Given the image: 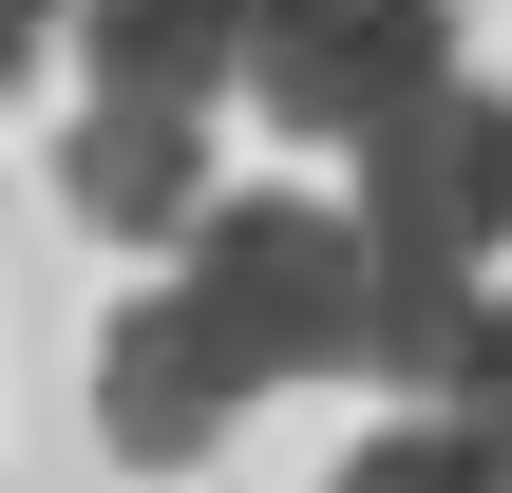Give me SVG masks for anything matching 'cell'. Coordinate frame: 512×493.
<instances>
[{
	"label": "cell",
	"mask_w": 512,
	"mask_h": 493,
	"mask_svg": "<svg viewBox=\"0 0 512 493\" xmlns=\"http://www.w3.org/2000/svg\"><path fill=\"white\" fill-rule=\"evenodd\" d=\"M437 76H456V0H266V19H247L266 133H323V152L399 133Z\"/></svg>",
	"instance_id": "7a4b0ae2"
},
{
	"label": "cell",
	"mask_w": 512,
	"mask_h": 493,
	"mask_svg": "<svg viewBox=\"0 0 512 493\" xmlns=\"http://www.w3.org/2000/svg\"><path fill=\"white\" fill-rule=\"evenodd\" d=\"M76 19H95V95H190L209 114V76H247L266 0H76Z\"/></svg>",
	"instance_id": "5b68a950"
},
{
	"label": "cell",
	"mask_w": 512,
	"mask_h": 493,
	"mask_svg": "<svg viewBox=\"0 0 512 493\" xmlns=\"http://www.w3.org/2000/svg\"><path fill=\"white\" fill-rule=\"evenodd\" d=\"M437 418H456V437H494V456H512V285L475 304V361H456V399H437Z\"/></svg>",
	"instance_id": "52a82bcc"
},
{
	"label": "cell",
	"mask_w": 512,
	"mask_h": 493,
	"mask_svg": "<svg viewBox=\"0 0 512 493\" xmlns=\"http://www.w3.org/2000/svg\"><path fill=\"white\" fill-rule=\"evenodd\" d=\"M38 38H57V0H0V76H19V57H38Z\"/></svg>",
	"instance_id": "ba28073f"
},
{
	"label": "cell",
	"mask_w": 512,
	"mask_h": 493,
	"mask_svg": "<svg viewBox=\"0 0 512 493\" xmlns=\"http://www.w3.org/2000/svg\"><path fill=\"white\" fill-rule=\"evenodd\" d=\"M361 247L380 266H494L512 247V95H475V76H437L399 133H361Z\"/></svg>",
	"instance_id": "3957f363"
},
{
	"label": "cell",
	"mask_w": 512,
	"mask_h": 493,
	"mask_svg": "<svg viewBox=\"0 0 512 493\" xmlns=\"http://www.w3.org/2000/svg\"><path fill=\"white\" fill-rule=\"evenodd\" d=\"M57 209H76L95 247H190V209H209V114H190V95H95L76 152H57Z\"/></svg>",
	"instance_id": "277c9868"
},
{
	"label": "cell",
	"mask_w": 512,
	"mask_h": 493,
	"mask_svg": "<svg viewBox=\"0 0 512 493\" xmlns=\"http://www.w3.org/2000/svg\"><path fill=\"white\" fill-rule=\"evenodd\" d=\"M361 323H380V247L304 190H209L171 285L114 304L95 342V437L133 475H190L266 380H361Z\"/></svg>",
	"instance_id": "6da1fadb"
},
{
	"label": "cell",
	"mask_w": 512,
	"mask_h": 493,
	"mask_svg": "<svg viewBox=\"0 0 512 493\" xmlns=\"http://www.w3.org/2000/svg\"><path fill=\"white\" fill-rule=\"evenodd\" d=\"M323 493H512V456H494V437H456V418H399V437H361Z\"/></svg>",
	"instance_id": "8992f818"
}]
</instances>
